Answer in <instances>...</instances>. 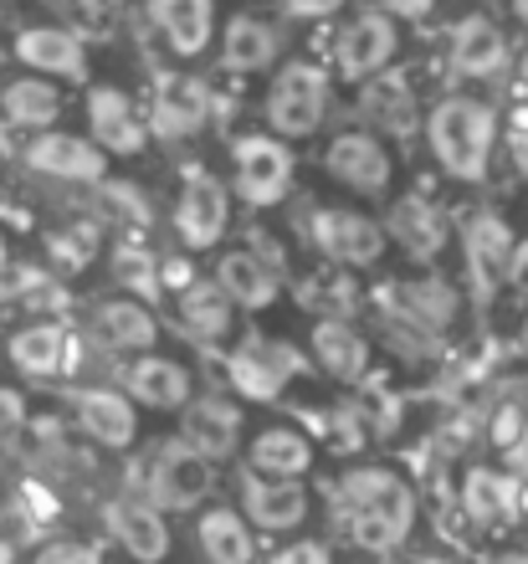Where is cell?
Wrapping results in <instances>:
<instances>
[{"label":"cell","instance_id":"obj_5","mask_svg":"<svg viewBox=\"0 0 528 564\" xmlns=\"http://www.w3.org/2000/svg\"><path fill=\"white\" fill-rule=\"evenodd\" d=\"M309 370V355L298 349L293 339H272V334H241L231 339V349L220 355V375H226V390L236 401H282L288 386Z\"/></svg>","mask_w":528,"mask_h":564},{"label":"cell","instance_id":"obj_18","mask_svg":"<svg viewBox=\"0 0 528 564\" xmlns=\"http://www.w3.org/2000/svg\"><path fill=\"white\" fill-rule=\"evenodd\" d=\"M88 139L104 149L108 160H139V154H149V144H154L144 104H139L133 93L114 88V83L88 88Z\"/></svg>","mask_w":528,"mask_h":564},{"label":"cell","instance_id":"obj_4","mask_svg":"<svg viewBox=\"0 0 528 564\" xmlns=\"http://www.w3.org/2000/svg\"><path fill=\"white\" fill-rule=\"evenodd\" d=\"M123 492H139L144 503L160 508L164 519L170 513H201L211 503V492H216V467L206 457H195L180 436H170L154 452H144V462L133 467Z\"/></svg>","mask_w":528,"mask_h":564},{"label":"cell","instance_id":"obj_44","mask_svg":"<svg viewBox=\"0 0 528 564\" xmlns=\"http://www.w3.org/2000/svg\"><path fill=\"white\" fill-rule=\"evenodd\" d=\"M15 513H21L31 529H46V523H57L62 503L42 477H21V488H15Z\"/></svg>","mask_w":528,"mask_h":564},{"label":"cell","instance_id":"obj_3","mask_svg":"<svg viewBox=\"0 0 528 564\" xmlns=\"http://www.w3.org/2000/svg\"><path fill=\"white\" fill-rule=\"evenodd\" d=\"M262 119H267V134L288 139V144L313 139L323 123L334 119V73L309 57L282 62L278 77L262 93Z\"/></svg>","mask_w":528,"mask_h":564},{"label":"cell","instance_id":"obj_33","mask_svg":"<svg viewBox=\"0 0 528 564\" xmlns=\"http://www.w3.org/2000/svg\"><path fill=\"white\" fill-rule=\"evenodd\" d=\"M359 119H365L369 134H380V139H411L421 129L416 83L406 73H396V67L359 83Z\"/></svg>","mask_w":528,"mask_h":564},{"label":"cell","instance_id":"obj_37","mask_svg":"<svg viewBox=\"0 0 528 564\" xmlns=\"http://www.w3.org/2000/svg\"><path fill=\"white\" fill-rule=\"evenodd\" d=\"M42 247H46V262H52L57 278H77V272H88L93 262L104 257V221H88V216L62 221L42 237Z\"/></svg>","mask_w":528,"mask_h":564},{"label":"cell","instance_id":"obj_61","mask_svg":"<svg viewBox=\"0 0 528 564\" xmlns=\"http://www.w3.org/2000/svg\"><path fill=\"white\" fill-rule=\"evenodd\" d=\"M6 303H11V282L0 278V313H6Z\"/></svg>","mask_w":528,"mask_h":564},{"label":"cell","instance_id":"obj_46","mask_svg":"<svg viewBox=\"0 0 528 564\" xmlns=\"http://www.w3.org/2000/svg\"><path fill=\"white\" fill-rule=\"evenodd\" d=\"M267 564H334V544L328 539H288L267 554Z\"/></svg>","mask_w":528,"mask_h":564},{"label":"cell","instance_id":"obj_24","mask_svg":"<svg viewBox=\"0 0 528 564\" xmlns=\"http://www.w3.org/2000/svg\"><path fill=\"white\" fill-rule=\"evenodd\" d=\"M309 365L319 375H328L334 386H365L369 370H375V339L354 318H313Z\"/></svg>","mask_w":528,"mask_h":564},{"label":"cell","instance_id":"obj_16","mask_svg":"<svg viewBox=\"0 0 528 564\" xmlns=\"http://www.w3.org/2000/svg\"><path fill=\"white\" fill-rule=\"evenodd\" d=\"M396 57H400V21H390L385 11H354L334 31V73L344 83H354V88L390 73Z\"/></svg>","mask_w":528,"mask_h":564},{"label":"cell","instance_id":"obj_35","mask_svg":"<svg viewBox=\"0 0 528 564\" xmlns=\"http://www.w3.org/2000/svg\"><path fill=\"white\" fill-rule=\"evenodd\" d=\"M98 210H104V221L114 231H123V241H149L154 221H160V206L139 180H104L98 185Z\"/></svg>","mask_w":528,"mask_h":564},{"label":"cell","instance_id":"obj_30","mask_svg":"<svg viewBox=\"0 0 528 564\" xmlns=\"http://www.w3.org/2000/svg\"><path fill=\"white\" fill-rule=\"evenodd\" d=\"M15 62L46 83H83L88 77V42L67 26H21L11 42Z\"/></svg>","mask_w":528,"mask_h":564},{"label":"cell","instance_id":"obj_41","mask_svg":"<svg viewBox=\"0 0 528 564\" xmlns=\"http://www.w3.org/2000/svg\"><path fill=\"white\" fill-rule=\"evenodd\" d=\"M11 303H21L26 313H42V318H62V313L73 308V288L52 268H15Z\"/></svg>","mask_w":528,"mask_h":564},{"label":"cell","instance_id":"obj_55","mask_svg":"<svg viewBox=\"0 0 528 564\" xmlns=\"http://www.w3.org/2000/svg\"><path fill=\"white\" fill-rule=\"evenodd\" d=\"M514 93L518 98H528V52L524 57H514Z\"/></svg>","mask_w":528,"mask_h":564},{"label":"cell","instance_id":"obj_43","mask_svg":"<svg viewBox=\"0 0 528 564\" xmlns=\"http://www.w3.org/2000/svg\"><path fill=\"white\" fill-rule=\"evenodd\" d=\"M477 421H483V436L493 452H508V446L518 442V431H524L528 421V401L518 395L514 386H503L493 401H487V411H477Z\"/></svg>","mask_w":528,"mask_h":564},{"label":"cell","instance_id":"obj_7","mask_svg":"<svg viewBox=\"0 0 528 564\" xmlns=\"http://www.w3.org/2000/svg\"><path fill=\"white\" fill-rule=\"evenodd\" d=\"M298 191V154L278 134L231 139V195L247 210H278Z\"/></svg>","mask_w":528,"mask_h":564},{"label":"cell","instance_id":"obj_25","mask_svg":"<svg viewBox=\"0 0 528 564\" xmlns=\"http://www.w3.org/2000/svg\"><path fill=\"white\" fill-rule=\"evenodd\" d=\"M104 529L118 550L129 554L133 564H164L175 554V534H170V519H164L154 503H144L139 492H118L104 508Z\"/></svg>","mask_w":528,"mask_h":564},{"label":"cell","instance_id":"obj_14","mask_svg":"<svg viewBox=\"0 0 528 564\" xmlns=\"http://www.w3.org/2000/svg\"><path fill=\"white\" fill-rule=\"evenodd\" d=\"M456 237H462V262H467V288L477 303H493L508 278V257L518 247V231L514 221L493 206H472L456 226Z\"/></svg>","mask_w":528,"mask_h":564},{"label":"cell","instance_id":"obj_50","mask_svg":"<svg viewBox=\"0 0 528 564\" xmlns=\"http://www.w3.org/2000/svg\"><path fill=\"white\" fill-rule=\"evenodd\" d=\"M441 0H380V11L390 15V21H411V26H425L431 15H437Z\"/></svg>","mask_w":528,"mask_h":564},{"label":"cell","instance_id":"obj_51","mask_svg":"<svg viewBox=\"0 0 528 564\" xmlns=\"http://www.w3.org/2000/svg\"><path fill=\"white\" fill-rule=\"evenodd\" d=\"M503 288L514 297H528V237H518L514 257H508V278H503Z\"/></svg>","mask_w":528,"mask_h":564},{"label":"cell","instance_id":"obj_59","mask_svg":"<svg viewBox=\"0 0 528 564\" xmlns=\"http://www.w3.org/2000/svg\"><path fill=\"white\" fill-rule=\"evenodd\" d=\"M493 564H528V550H508V554H498Z\"/></svg>","mask_w":528,"mask_h":564},{"label":"cell","instance_id":"obj_15","mask_svg":"<svg viewBox=\"0 0 528 564\" xmlns=\"http://www.w3.org/2000/svg\"><path fill=\"white\" fill-rule=\"evenodd\" d=\"M118 390H123V395H129L139 411L180 416V411L195 401V390H201V375H195L191 359L149 349V355H133L129 365H123V375H118Z\"/></svg>","mask_w":528,"mask_h":564},{"label":"cell","instance_id":"obj_39","mask_svg":"<svg viewBox=\"0 0 528 564\" xmlns=\"http://www.w3.org/2000/svg\"><path fill=\"white\" fill-rule=\"evenodd\" d=\"M375 324H380V344L396 359H411V365H441V359H446V344H441L431 328L411 324L406 313H396V308H385V303H380Z\"/></svg>","mask_w":528,"mask_h":564},{"label":"cell","instance_id":"obj_1","mask_svg":"<svg viewBox=\"0 0 528 564\" xmlns=\"http://www.w3.org/2000/svg\"><path fill=\"white\" fill-rule=\"evenodd\" d=\"M328 513L354 554L390 560L411 544L416 523H421V488L390 462H359L334 477Z\"/></svg>","mask_w":528,"mask_h":564},{"label":"cell","instance_id":"obj_52","mask_svg":"<svg viewBox=\"0 0 528 564\" xmlns=\"http://www.w3.org/2000/svg\"><path fill=\"white\" fill-rule=\"evenodd\" d=\"M503 462H508V473H514L518 482H528V421H524V431H518V442L503 452Z\"/></svg>","mask_w":528,"mask_h":564},{"label":"cell","instance_id":"obj_40","mask_svg":"<svg viewBox=\"0 0 528 564\" xmlns=\"http://www.w3.org/2000/svg\"><path fill=\"white\" fill-rule=\"evenodd\" d=\"M108 272H114L118 293L144 297V303L160 297V252L149 241H118L114 252H108Z\"/></svg>","mask_w":528,"mask_h":564},{"label":"cell","instance_id":"obj_29","mask_svg":"<svg viewBox=\"0 0 528 564\" xmlns=\"http://www.w3.org/2000/svg\"><path fill=\"white\" fill-rule=\"evenodd\" d=\"M144 15L154 36L170 46V57L180 62H201L220 36L216 0H144Z\"/></svg>","mask_w":528,"mask_h":564},{"label":"cell","instance_id":"obj_26","mask_svg":"<svg viewBox=\"0 0 528 564\" xmlns=\"http://www.w3.org/2000/svg\"><path fill=\"white\" fill-rule=\"evenodd\" d=\"M247 473L257 477H282V482H303L319 467V442L293 421H267L262 431H251L241 446Z\"/></svg>","mask_w":528,"mask_h":564},{"label":"cell","instance_id":"obj_58","mask_svg":"<svg viewBox=\"0 0 528 564\" xmlns=\"http://www.w3.org/2000/svg\"><path fill=\"white\" fill-rule=\"evenodd\" d=\"M508 11H514V21L528 31V0H508Z\"/></svg>","mask_w":528,"mask_h":564},{"label":"cell","instance_id":"obj_62","mask_svg":"<svg viewBox=\"0 0 528 564\" xmlns=\"http://www.w3.org/2000/svg\"><path fill=\"white\" fill-rule=\"evenodd\" d=\"M0 216H11V195L0 191Z\"/></svg>","mask_w":528,"mask_h":564},{"label":"cell","instance_id":"obj_63","mask_svg":"<svg viewBox=\"0 0 528 564\" xmlns=\"http://www.w3.org/2000/svg\"><path fill=\"white\" fill-rule=\"evenodd\" d=\"M0 262H6V237H0Z\"/></svg>","mask_w":528,"mask_h":564},{"label":"cell","instance_id":"obj_60","mask_svg":"<svg viewBox=\"0 0 528 564\" xmlns=\"http://www.w3.org/2000/svg\"><path fill=\"white\" fill-rule=\"evenodd\" d=\"M0 564H15V544L6 534H0Z\"/></svg>","mask_w":528,"mask_h":564},{"label":"cell","instance_id":"obj_53","mask_svg":"<svg viewBox=\"0 0 528 564\" xmlns=\"http://www.w3.org/2000/svg\"><path fill=\"white\" fill-rule=\"evenodd\" d=\"M508 160H514V175L528 185V123H518V134L508 139Z\"/></svg>","mask_w":528,"mask_h":564},{"label":"cell","instance_id":"obj_32","mask_svg":"<svg viewBox=\"0 0 528 564\" xmlns=\"http://www.w3.org/2000/svg\"><path fill=\"white\" fill-rule=\"evenodd\" d=\"M175 324L195 349H211V355H226L236 339V308L211 278H195L191 288L175 293Z\"/></svg>","mask_w":528,"mask_h":564},{"label":"cell","instance_id":"obj_34","mask_svg":"<svg viewBox=\"0 0 528 564\" xmlns=\"http://www.w3.org/2000/svg\"><path fill=\"white\" fill-rule=\"evenodd\" d=\"M195 550L206 564H257L262 544L236 503H206L195 513Z\"/></svg>","mask_w":528,"mask_h":564},{"label":"cell","instance_id":"obj_48","mask_svg":"<svg viewBox=\"0 0 528 564\" xmlns=\"http://www.w3.org/2000/svg\"><path fill=\"white\" fill-rule=\"evenodd\" d=\"M241 247H251V252L262 257L267 268L288 272V247H282V241L272 237V231H267V226H251V231H247V241H241Z\"/></svg>","mask_w":528,"mask_h":564},{"label":"cell","instance_id":"obj_45","mask_svg":"<svg viewBox=\"0 0 528 564\" xmlns=\"http://www.w3.org/2000/svg\"><path fill=\"white\" fill-rule=\"evenodd\" d=\"M31 564H108L104 550L93 544V539H46L42 550L31 554Z\"/></svg>","mask_w":528,"mask_h":564},{"label":"cell","instance_id":"obj_21","mask_svg":"<svg viewBox=\"0 0 528 564\" xmlns=\"http://www.w3.org/2000/svg\"><path fill=\"white\" fill-rule=\"evenodd\" d=\"M385 308L406 313L411 324L431 328L441 339V334H452L456 318L467 313V293H462V282L446 278V272L421 268V272H411V278L385 282Z\"/></svg>","mask_w":528,"mask_h":564},{"label":"cell","instance_id":"obj_49","mask_svg":"<svg viewBox=\"0 0 528 564\" xmlns=\"http://www.w3.org/2000/svg\"><path fill=\"white\" fill-rule=\"evenodd\" d=\"M278 6L288 21H328V15H338L349 0H278Z\"/></svg>","mask_w":528,"mask_h":564},{"label":"cell","instance_id":"obj_20","mask_svg":"<svg viewBox=\"0 0 528 564\" xmlns=\"http://www.w3.org/2000/svg\"><path fill=\"white\" fill-rule=\"evenodd\" d=\"M236 508L241 519L257 529V534H298L313 513V492L309 482H282V477H257V473H241L236 477Z\"/></svg>","mask_w":528,"mask_h":564},{"label":"cell","instance_id":"obj_9","mask_svg":"<svg viewBox=\"0 0 528 564\" xmlns=\"http://www.w3.org/2000/svg\"><path fill=\"white\" fill-rule=\"evenodd\" d=\"M149 134L164 139V144H191L211 129L216 119V88L211 77H201L195 67H164L154 77V93H149Z\"/></svg>","mask_w":528,"mask_h":564},{"label":"cell","instance_id":"obj_6","mask_svg":"<svg viewBox=\"0 0 528 564\" xmlns=\"http://www.w3.org/2000/svg\"><path fill=\"white\" fill-rule=\"evenodd\" d=\"M303 237H309V247L328 268H344V272L380 268L385 252H390L380 216H369L359 206H309L303 210Z\"/></svg>","mask_w":528,"mask_h":564},{"label":"cell","instance_id":"obj_19","mask_svg":"<svg viewBox=\"0 0 528 564\" xmlns=\"http://www.w3.org/2000/svg\"><path fill=\"white\" fill-rule=\"evenodd\" d=\"M83 349H88L83 334L67 328L62 318H36V324L15 328L11 344H6L11 365L26 375V380H62V375H77L83 365H88Z\"/></svg>","mask_w":528,"mask_h":564},{"label":"cell","instance_id":"obj_27","mask_svg":"<svg viewBox=\"0 0 528 564\" xmlns=\"http://www.w3.org/2000/svg\"><path fill=\"white\" fill-rule=\"evenodd\" d=\"M26 170L46 180H67V185H104L108 180V154L93 144L88 134H67V129H46L21 149Z\"/></svg>","mask_w":528,"mask_h":564},{"label":"cell","instance_id":"obj_36","mask_svg":"<svg viewBox=\"0 0 528 564\" xmlns=\"http://www.w3.org/2000/svg\"><path fill=\"white\" fill-rule=\"evenodd\" d=\"M0 108H6V123L31 129V134H46V129H57V119H62V93H57V83L26 73L0 88Z\"/></svg>","mask_w":528,"mask_h":564},{"label":"cell","instance_id":"obj_8","mask_svg":"<svg viewBox=\"0 0 528 564\" xmlns=\"http://www.w3.org/2000/svg\"><path fill=\"white\" fill-rule=\"evenodd\" d=\"M319 164L338 191L359 195V200H390V191H396V180H400V160H396V149H390V139L369 134V129H338L323 144Z\"/></svg>","mask_w":528,"mask_h":564},{"label":"cell","instance_id":"obj_2","mask_svg":"<svg viewBox=\"0 0 528 564\" xmlns=\"http://www.w3.org/2000/svg\"><path fill=\"white\" fill-rule=\"evenodd\" d=\"M421 139L431 149V164L452 185H487L493 164L503 149V113L498 104H487L477 93H446L425 108L421 119Z\"/></svg>","mask_w":528,"mask_h":564},{"label":"cell","instance_id":"obj_56","mask_svg":"<svg viewBox=\"0 0 528 564\" xmlns=\"http://www.w3.org/2000/svg\"><path fill=\"white\" fill-rule=\"evenodd\" d=\"M15 160V144H11V129H6V123H0V170H6V164Z\"/></svg>","mask_w":528,"mask_h":564},{"label":"cell","instance_id":"obj_42","mask_svg":"<svg viewBox=\"0 0 528 564\" xmlns=\"http://www.w3.org/2000/svg\"><path fill=\"white\" fill-rule=\"evenodd\" d=\"M323 436L334 452H365L375 442V411H369V395H338L323 416Z\"/></svg>","mask_w":528,"mask_h":564},{"label":"cell","instance_id":"obj_10","mask_svg":"<svg viewBox=\"0 0 528 564\" xmlns=\"http://www.w3.org/2000/svg\"><path fill=\"white\" fill-rule=\"evenodd\" d=\"M380 226H385V237H390V247H396L406 262H416V268H437L441 257L452 252V237H456L452 210L425 191L390 195Z\"/></svg>","mask_w":528,"mask_h":564},{"label":"cell","instance_id":"obj_12","mask_svg":"<svg viewBox=\"0 0 528 564\" xmlns=\"http://www.w3.org/2000/svg\"><path fill=\"white\" fill-rule=\"evenodd\" d=\"M170 226H175V241L180 252H216L226 231H231V185L216 180L206 164L185 170L175 191V206H170Z\"/></svg>","mask_w":528,"mask_h":564},{"label":"cell","instance_id":"obj_31","mask_svg":"<svg viewBox=\"0 0 528 564\" xmlns=\"http://www.w3.org/2000/svg\"><path fill=\"white\" fill-rule=\"evenodd\" d=\"M282 52H288V31H282V21H267V15H236L216 36V57L231 77L267 73V67H278Z\"/></svg>","mask_w":528,"mask_h":564},{"label":"cell","instance_id":"obj_28","mask_svg":"<svg viewBox=\"0 0 528 564\" xmlns=\"http://www.w3.org/2000/svg\"><path fill=\"white\" fill-rule=\"evenodd\" d=\"M211 282L226 293V303L236 313H267L278 308L282 293H288V272L267 268L251 247H226L216 257V268H211Z\"/></svg>","mask_w":528,"mask_h":564},{"label":"cell","instance_id":"obj_22","mask_svg":"<svg viewBox=\"0 0 528 564\" xmlns=\"http://www.w3.org/2000/svg\"><path fill=\"white\" fill-rule=\"evenodd\" d=\"M446 67L462 83H498L514 73V36L493 15H462L446 36Z\"/></svg>","mask_w":528,"mask_h":564},{"label":"cell","instance_id":"obj_47","mask_svg":"<svg viewBox=\"0 0 528 564\" xmlns=\"http://www.w3.org/2000/svg\"><path fill=\"white\" fill-rule=\"evenodd\" d=\"M26 421H31L26 395H21V390H11V386H0V442H6V436H15Z\"/></svg>","mask_w":528,"mask_h":564},{"label":"cell","instance_id":"obj_13","mask_svg":"<svg viewBox=\"0 0 528 564\" xmlns=\"http://www.w3.org/2000/svg\"><path fill=\"white\" fill-rule=\"evenodd\" d=\"M180 442L191 446L195 457H206L211 467L236 462V452L247 446V411L226 386L195 390V401L180 411Z\"/></svg>","mask_w":528,"mask_h":564},{"label":"cell","instance_id":"obj_23","mask_svg":"<svg viewBox=\"0 0 528 564\" xmlns=\"http://www.w3.org/2000/svg\"><path fill=\"white\" fill-rule=\"evenodd\" d=\"M73 421L98 452H133L144 436L139 405L118 386H77L73 390Z\"/></svg>","mask_w":528,"mask_h":564},{"label":"cell","instance_id":"obj_17","mask_svg":"<svg viewBox=\"0 0 528 564\" xmlns=\"http://www.w3.org/2000/svg\"><path fill=\"white\" fill-rule=\"evenodd\" d=\"M456 508L462 519L477 529V534H508L524 523V482H518L508 467H487V462H472L462 482H456Z\"/></svg>","mask_w":528,"mask_h":564},{"label":"cell","instance_id":"obj_54","mask_svg":"<svg viewBox=\"0 0 528 564\" xmlns=\"http://www.w3.org/2000/svg\"><path fill=\"white\" fill-rule=\"evenodd\" d=\"M514 359H524L528 365V313L518 318V328H514Z\"/></svg>","mask_w":528,"mask_h":564},{"label":"cell","instance_id":"obj_57","mask_svg":"<svg viewBox=\"0 0 528 564\" xmlns=\"http://www.w3.org/2000/svg\"><path fill=\"white\" fill-rule=\"evenodd\" d=\"M77 6H83V11H93V15H104V11H118L123 0H77Z\"/></svg>","mask_w":528,"mask_h":564},{"label":"cell","instance_id":"obj_38","mask_svg":"<svg viewBox=\"0 0 528 564\" xmlns=\"http://www.w3.org/2000/svg\"><path fill=\"white\" fill-rule=\"evenodd\" d=\"M298 303L313 313V318H354L359 313V303H365V293H359V278L344 268H313L309 278L298 282Z\"/></svg>","mask_w":528,"mask_h":564},{"label":"cell","instance_id":"obj_11","mask_svg":"<svg viewBox=\"0 0 528 564\" xmlns=\"http://www.w3.org/2000/svg\"><path fill=\"white\" fill-rule=\"evenodd\" d=\"M160 334H164V324H160V313H154V303L129 297V293L93 297L88 313H83V344L108 359L149 355V349H160Z\"/></svg>","mask_w":528,"mask_h":564}]
</instances>
